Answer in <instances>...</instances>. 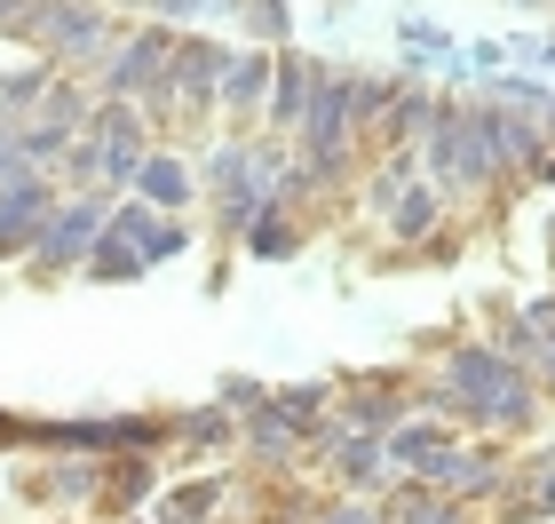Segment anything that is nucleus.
Returning <instances> with one entry per match:
<instances>
[{
    "label": "nucleus",
    "mask_w": 555,
    "mask_h": 524,
    "mask_svg": "<svg viewBox=\"0 0 555 524\" xmlns=\"http://www.w3.org/2000/svg\"><path fill=\"white\" fill-rule=\"evenodd\" d=\"M428 159H437V175H452V183H485V175L500 167V152H492V112H452L444 104Z\"/></svg>",
    "instance_id": "f257e3e1"
},
{
    "label": "nucleus",
    "mask_w": 555,
    "mask_h": 524,
    "mask_svg": "<svg viewBox=\"0 0 555 524\" xmlns=\"http://www.w3.org/2000/svg\"><path fill=\"white\" fill-rule=\"evenodd\" d=\"M452 389L476 397L492 421H524V373L492 349H452Z\"/></svg>",
    "instance_id": "f03ea898"
},
{
    "label": "nucleus",
    "mask_w": 555,
    "mask_h": 524,
    "mask_svg": "<svg viewBox=\"0 0 555 524\" xmlns=\"http://www.w3.org/2000/svg\"><path fill=\"white\" fill-rule=\"evenodd\" d=\"M95 239H104V207L95 199H72V207H56L48 215V231H40V270H64V263H80V255H95Z\"/></svg>",
    "instance_id": "7ed1b4c3"
},
{
    "label": "nucleus",
    "mask_w": 555,
    "mask_h": 524,
    "mask_svg": "<svg viewBox=\"0 0 555 524\" xmlns=\"http://www.w3.org/2000/svg\"><path fill=\"white\" fill-rule=\"evenodd\" d=\"M48 191L33 183V175H16L9 191H0V255H16V246H33V231H48Z\"/></svg>",
    "instance_id": "20e7f679"
},
{
    "label": "nucleus",
    "mask_w": 555,
    "mask_h": 524,
    "mask_svg": "<svg viewBox=\"0 0 555 524\" xmlns=\"http://www.w3.org/2000/svg\"><path fill=\"white\" fill-rule=\"evenodd\" d=\"M341 136H349V80H310V152L318 159H334L341 152Z\"/></svg>",
    "instance_id": "39448f33"
},
{
    "label": "nucleus",
    "mask_w": 555,
    "mask_h": 524,
    "mask_svg": "<svg viewBox=\"0 0 555 524\" xmlns=\"http://www.w3.org/2000/svg\"><path fill=\"white\" fill-rule=\"evenodd\" d=\"M159 64H167V40H159V33H143V40L128 48V56L112 64V95H135V88H151V80H159Z\"/></svg>",
    "instance_id": "423d86ee"
},
{
    "label": "nucleus",
    "mask_w": 555,
    "mask_h": 524,
    "mask_svg": "<svg viewBox=\"0 0 555 524\" xmlns=\"http://www.w3.org/2000/svg\"><path fill=\"white\" fill-rule=\"evenodd\" d=\"M135 191H143V199H159V207H183V199H191V175L175 167V159H143Z\"/></svg>",
    "instance_id": "0eeeda50"
},
{
    "label": "nucleus",
    "mask_w": 555,
    "mask_h": 524,
    "mask_svg": "<svg viewBox=\"0 0 555 524\" xmlns=\"http://www.w3.org/2000/svg\"><path fill=\"white\" fill-rule=\"evenodd\" d=\"M444 453H452L444 430H397V437H389V461H421V469H428V461H444Z\"/></svg>",
    "instance_id": "6e6552de"
},
{
    "label": "nucleus",
    "mask_w": 555,
    "mask_h": 524,
    "mask_svg": "<svg viewBox=\"0 0 555 524\" xmlns=\"http://www.w3.org/2000/svg\"><path fill=\"white\" fill-rule=\"evenodd\" d=\"M428 222H437V191H405V199H397V215H389V231L397 239H421Z\"/></svg>",
    "instance_id": "1a4fd4ad"
},
{
    "label": "nucleus",
    "mask_w": 555,
    "mask_h": 524,
    "mask_svg": "<svg viewBox=\"0 0 555 524\" xmlns=\"http://www.w3.org/2000/svg\"><path fill=\"white\" fill-rule=\"evenodd\" d=\"M48 16H56L48 33H56L64 48H95V40H104V24H95V9H48Z\"/></svg>",
    "instance_id": "9d476101"
},
{
    "label": "nucleus",
    "mask_w": 555,
    "mask_h": 524,
    "mask_svg": "<svg viewBox=\"0 0 555 524\" xmlns=\"http://www.w3.org/2000/svg\"><path fill=\"white\" fill-rule=\"evenodd\" d=\"M215 72H222V48H183V56H175V88H198V95H207Z\"/></svg>",
    "instance_id": "9b49d317"
},
{
    "label": "nucleus",
    "mask_w": 555,
    "mask_h": 524,
    "mask_svg": "<svg viewBox=\"0 0 555 524\" xmlns=\"http://www.w3.org/2000/svg\"><path fill=\"white\" fill-rule=\"evenodd\" d=\"M262 80H270V56H238V64H231V88H222V95H231V104H255Z\"/></svg>",
    "instance_id": "f8f14e48"
},
{
    "label": "nucleus",
    "mask_w": 555,
    "mask_h": 524,
    "mask_svg": "<svg viewBox=\"0 0 555 524\" xmlns=\"http://www.w3.org/2000/svg\"><path fill=\"white\" fill-rule=\"evenodd\" d=\"M301 80H310V72H294V64H286V80H278V119L310 112V88H301Z\"/></svg>",
    "instance_id": "ddd939ff"
},
{
    "label": "nucleus",
    "mask_w": 555,
    "mask_h": 524,
    "mask_svg": "<svg viewBox=\"0 0 555 524\" xmlns=\"http://www.w3.org/2000/svg\"><path fill=\"white\" fill-rule=\"evenodd\" d=\"M373 461H382V445H373V437H358V445H349V461H341V469H349V477H373Z\"/></svg>",
    "instance_id": "4468645a"
},
{
    "label": "nucleus",
    "mask_w": 555,
    "mask_h": 524,
    "mask_svg": "<svg viewBox=\"0 0 555 524\" xmlns=\"http://www.w3.org/2000/svg\"><path fill=\"white\" fill-rule=\"evenodd\" d=\"M24 167V152H16V136H0V175H16Z\"/></svg>",
    "instance_id": "2eb2a0df"
},
{
    "label": "nucleus",
    "mask_w": 555,
    "mask_h": 524,
    "mask_svg": "<svg viewBox=\"0 0 555 524\" xmlns=\"http://www.w3.org/2000/svg\"><path fill=\"white\" fill-rule=\"evenodd\" d=\"M318 524H373L365 509H334V516H318Z\"/></svg>",
    "instance_id": "dca6fc26"
},
{
    "label": "nucleus",
    "mask_w": 555,
    "mask_h": 524,
    "mask_svg": "<svg viewBox=\"0 0 555 524\" xmlns=\"http://www.w3.org/2000/svg\"><path fill=\"white\" fill-rule=\"evenodd\" d=\"M413 524H452V516H444V509H428V501H421V509H413Z\"/></svg>",
    "instance_id": "f3484780"
},
{
    "label": "nucleus",
    "mask_w": 555,
    "mask_h": 524,
    "mask_svg": "<svg viewBox=\"0 0 555 524\" xmlns=\"http://www.w3.org/2000/svg\"><path fill=\"white\" fill-rule=\"evenodd\" d=\"M24 16V0H0V24H16Z\"/></svg>",
    "instance_id": "a211bd4d"
}]
</instances>
